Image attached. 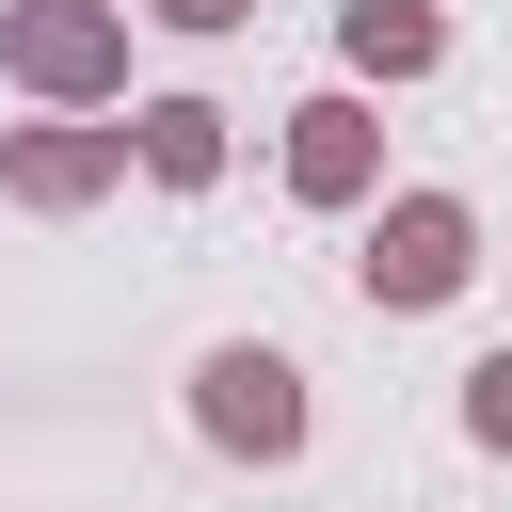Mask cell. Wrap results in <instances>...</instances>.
Listing matches in <instances>:
<instances>
[{
  "instance_id": "6da1fadb",
  "label": "cell",
  "mask_w": 512,
  "mask_h": 512,
  "mask_svg": "<svg viewBox=\"0 0 512 512\" xmlns=\"http://www.w3.org/2000/svg\"><path fill=\"white\" fill-rule=\"evenodd\" d=\"M0 80L48 112H112L128 96V0H0Z\"/></svg>"
},
{
  "instance_id": "7a4b0ae2",
  "label": "cell",
  "mask_w": 512,
  "mask_h": 512,
  "mask_svg": "<svg viewBox=\"0 0 512 512\" xmlns=\"http://www.w3.org/2000/svg\"><path fill=\"white\" fill-rule=\"evenodd\" d=\"M464 272H480V208H464V192H384V208H368V256H352V288H368L384 320H432Z\"/></svg>"
},
{
  "instance_id": "3957f363",
  "label": "cell",
  "mask_w": 512,
  "mask_h": 512,
  "mask_svg": "<svg viewBox=\"0 0 512 512\" xmlns=\"http://www.w3.org/2000/svg\"><path fill=\"white\" fill-rule=\"evenodd\" d=\"M192 432H208L224 464H288V448H304V368H288L272 336H224V352L192 368Z\"/></svg>"
},
{
  "instance_id": "277c9868",
  "label": "cell",
  "mask_w": 512,
  "mask_h": 512,
  "mask_svg": "<svg viewBox=\"0 0 512 512\" xmlns=\"http://www.w3.org/2000/svg\"><path fill=\"white\" fill-rule=\"evenodd\" d=\"M144 176V144L128 128H96V112H48V128H0V192L32 208V224H80L96 192H128Z\"/></svg>"
},
{
  "instance_id": "5b68a950",
  "label": "cell",
  "mask_w": 512,
  "mask_h": 512,
  "mask_svg": "<svg viewBox=\"0 0 512 512\" xmlns=\"http://www.w3.org/2000/svg\"><path fill=\"white\" fill-rule=\"evenodd\" d=\"M288 192H304V208H368V192H384V112H368V80H320V96L288 112Z\"/></svg>"
},
{
  "instance_id": "8992f818",
  "label": "cell",
  "mask_w": 512,
  "mask_h": 512,
  "mask_svg": "<svg viewBox=\"0 0 512 512\" xmlns=\"http://www.w3.org/2000/svg\"><path fill=\"white\" fill-rule=\"evenodd\" d=\"M336 64L352 80H432L448 64V16L432 0H336Z\"/></svg>"
},
{
  "instance_id": "52a82bcc",
  "label": "cell",
  "mask_w": 512,
  "mask_h": 512,
  "mask_svg": "<svg viewBox=\"0 0 512 512\" xmlns=\"http://www.w3.org/2000/svg\"><path fill=\"white\" fill-rule=\"evenodd\" d=\"M128 144H144V176H160V192H208V176H224V112H208V96H144V112H128Z\"/></svg>"
},
{
  "instance_id": "ba28073f",
  "label": "cell",
  "mask_w": 512,
  "mask_h": 512,
  "mask_svg": "<svg viewBox=\"0 0 512 512\" xmlns=\"http://www.w3.org/2000/svg\"><path fill=\"white\" fill-rule=\"evenodd\" d=\"M464 432L512 464V352H480V368H464Z\"/></svg>"
},
{
  "instance_id": "9c48e42d",
  "label": "cell",
  "mask_w": 512,
  "mask_h": 512,
  "mask_svg": "<svg viewBox=\"0 0 512 512\" xmlns=\"http://www.w3.org/2000/svg\"><path fill=\"white\" fill-rule=\"evenodd\" d=\"M144 16H160V32H192V48H208V32H240V16H256V0H144Z\"/></svg>"
}]
</instances>
